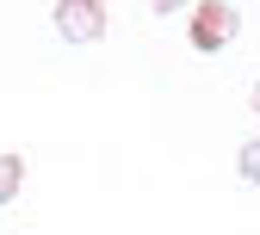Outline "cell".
I'll list each match as a JSON object with an SVG mask.
<instances>
[{
    "mask_svg": "<svg viewBox=\"0 0 260 235\" xmlns=\"http://www.w3.org/2000/svg\"><path fill=\"white\" fill-rule=\"evenodd\" d=\"M236 31H242V13H236V7H223V0H192L186 38H192V50H199V56H217Z\"/></svg>",
    "mask_w": 260,
    "mask_h": 235,
    "instance_id": "1",
    "label": "cell"
},
{
    "mask_svg": "<svg viewBox=\"0 0 260 235\" xmlns=\"http://www.w3.org/2000/svg\"><path fill=\"white\" fill-rule=\"evenodd\" d=\"M50 19H56V38H62V44H100L106 25H112L106 0H56Z\"/></svg>",
    "mask_w": 260,
    "mask_h": 235,
    "instance_id": "2",
    "label": "cell"
},
{
    "mask_svg": "<svg viewBox=\"0 0 260 235\" xmlns=\"http://www.w3.org/2000/svg\"><path fill=\"white\" fill-rule=\"evenodd\" d=\"M19 186H25V155L13 149V155H0V205H13Z\"/></svg>",
    "mask_w": 260,
    "mask_h": 235,
    "instance_id": "3",
    "label": "cell"
},
{
    "mask_svg": "<svg viewBox=\"0 0 260 235\" xmlns=\"http://www.w3.org/2000/svg\"><path fill=\"white\" fill-rule=\"evenodd\" d=\"M236 174H242L248 186H260V137H248V143L236 149Z\"/></svg>",
    "mask_w": 260,
    "mask_h": 235,
    "instance_id": "4",
    "label": "cell"
},
{
    "mask_svg": "<svg viewBox=\"0 0 260 235\" xmlns=\"http://www.w3.org/2000/svg\"><path fill=\"white\" fill-rule=\"evenodd\" d=\"M149 7H155L161 19H168V13H192V0H149Z\"/></svg>",
    "mask_w": 260,
    "mask_h": 235,
    "instance_id": "5",
    "label": "cell"
},
{
    "mask_svg": "<svg viewBox=\"0 0 260 235\" xmlns=\"http://www.w3.org/2000/svg\"><path fill=\"white\" fill-rule=\"evenodd\" d=\"M248 106H254V118H260V81H254V93H248Z\"/></svg>",
    "mask_w": 260,
    "mask_h": 235,
    "instance_id": "6",
    "label": "cell"
}]
</instances>
